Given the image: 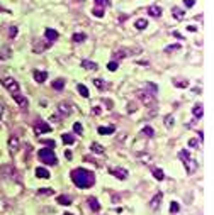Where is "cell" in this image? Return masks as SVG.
Wrapping results in <instances>:
<instances>
[{"instance_id":"cell-1","label":"cell","mask_w":214,"mask_h":215,"mask_svg":"<svg viewBox=\"0 0 214 215\" xmlns=\"http://www.w3.org/2000/svg\"><path fill=\"white\" fill-rule=\"evenodd\" d=\"M72 180L78 188H90L95 183V175L94 171L85 168H77L72 171Z\"/></svg>"},{"instance_id":"cell-2","label":"cell","mask_w":214,"mask_h":215,"mask_svg":"<svg viewBox=\"0 0 214 215\" xmlns=\"http://www.w3.org/2000/svg\"><path fill=\"white\" fill-rule=\"evenodd\" d=\"M179 158L182 159V163H184L187 173H189V175H192V173L196 171V163H194V159L190 158V152H189L187 149H182L179 152Z\"/></svg>"},{"instance_id":"cell-3","label":"cell","mask_w":214,"mask_h":215,"mask_svg":"<svg viewBox=\"0 0 214 215\" xmlns=\"http://www.w3.org/2000/svg\"><path fill=\"white\" fill-rule=\"evenodd\" d=\"M39 159L43 161V163L49 164V166H55L56 163H58V159H56V154L53 152V149H41L39 151Z\"/></svg>"},{"instance_id":"cell-4","label":"cell","mask_w":214,"mask_h":215,"mask_svg":"<svg viewBox=\"0 0 214 215\" xmlns=\"http://www.w3.org/2000/svg\"><path fill=\"white\" fill-rule=\"evenodd\" d=\"M0 83L5 86V90L10 91L12 95L19 93V82H15L12 76H5V78H2V80H0Z\"/></svg>"},{"instance_id":"cell-5","label":"cell","mask_w":214,"mask_h":215,"mask_svg":"<svg viewBox=\"0 0 214 215\" xmlns=\"http://www.w3.org/2000/svg\"><path fill=\"white\" fill-rule=\"evenodd\" d=\"M34 132L38 134V136H41V134H46V132H51V125L46 124V122L43 120H38L34 124Z\"/></svg>"},{"instance_id":"cell-6","label":"cell","mask_w":214,"mask_h":215,"mask_svg":"<svg viewBox=\"0 0 214 215\" xmlns=\"http://www.w3.org/2000/svg\"><path fill=\"white\" fill-rule=\"evenodd\" d=\"M58 115L60 117H68L72 114V107H70L68 103H58Z\"/></svg>"},{"instance_id":"cell-7","label":"cell","mask_w":214,"mask_h":215,"mask_svg":"<svg viewBox=\"0 0 214 215\" xmlns=\"http://www.w3.org/2000/svg\"><path fill=\"white\" fill-rule=\"evenodd\" d=\"M139 100H141L145 105H151V103H153V100H155V95L148 93L146 90H141V91H139Z\"/></svg>"},{"instance_id":"cell-8","label":"cell","mask_w":214,"mask_h":215,"mask_svg":"<svg viewBox=\"0 0 214 215\" xmlns=\"http://www.w3.org/2000/svg\"><path fill=\"white\" fill-rule=\"evenodd\" d=\"M44 37H46V41L53 43V41H56V39L60 37V34H58V30L51 29V27H46V30H44Z\"/></svg>"},{"instance_id":"cell-9","label":"cell","mask_w":214,"mask_h":215,"mask_svg":"<svg viewBox=\"0 0 214 215\" xmlns=\"http://www.w3.org/2000/svg\"><path fill=\"white\" fill-rule=\"evenodd\" d=\"M32 75H34V80L38 83H44L48 80V71H41V69H34L32 71Z\"/></svg>"},{"instance_id":"cell-10","label":"cell","mask_w":214,"mask_h":215,"mask_svg":"<svg viewBox=\"0 0 214 215\" xmlns=\"http://www.w3.org/2000/svg\"><path fill=\"white\" fill-rule=\"evenodd\" d=\"M9 149H10L12 154L17 152V149H19V137L17 136H10L9 137Z\"/></svg>"},{"instance_id":"cell-11","label":"cell","mask_w":214,"mask_h":215,"mask_svg":"<svg viewBox=\"0 0 214 215\" xmlns=\"http://www.w3.org/2000/svg\"><path fill=\"white\" fill-rule=\"evenodd\" d=\"M111 173L114 175L116 178H119V180H126L128 178V169H124V168H114V169H111Z\"/></svg>"},{"instance_id":"cell-12","label":"cell","mask_w":214,"mask_h":215,"mask_svg":"<svg viewBox=\"0 0 214 215\" xmlns=\"http://www.w3.org/2000/svg\"><path fill=\"white\" fill-rule=\"evenodd\" d=\"M162 198H163L162 191H158V193L151 198V202H150V207H151V208H158V207H160V202H162Z\"/></svg>"},{"instance_id":"cell-13","label":"cell","mask_w":214,"mask_h":215,"mask_svg":"<svg viewBox=\"0 0 214 215\" xmlns=\"http://www.w3.org/2000/svg\"><path fill=\"white\" fill-rule=\"evenodd\" d=\"M192 115L196 117V119H201V117L204 115V108H202V103H197V105H194V108H192Z\"/></svg>"},{"instance_id":"cell-14","label":"cell","mask_w":214,"mask_h":215,"mask_svg":"<svg viewBox=\"0 0 214 215\" xmlns=\"http://www.w3.org/2000/svg\"><path fill=\"white\" fill-rule=\"evenodd\" d=\"M87 203H89V207H90V208H92L94 212H99V210H100V203H99V200H97V198L90 197L89 200H87Z\"/></svg>"},{"instance_id":"cell-15","label":"cell","mask_w":214,"mask_h":215,"mask_svg":"<svg viewBox=\"0 0 214 215\" xmlns=\"http://www.w3.org/2000/svg\"><path fill=\"white\" fill-rule=\"evenodd\" d=\"M14 100H15V102L19 103V105H21L22 108H27V100L24 98V95H21V91H19V93H15L14 95Z\"/></svg>"},{"instance_id":"cell-16","label":"cell","mask_w":214,"mask_h":215,"mask_svg":"<svg viewBox=\"0 0 214 215\" xmlns=\"http://www.w3.org/2000/svg\"><path fill=\"white\" fill-rule=\"evenodd\" d=\"M36 176L38 178H49L51 175H49V171H48L46 168H43V166H39V168H36Z\"/></svg>"},{"instance_id":"cell-17","label":"cell","mask_w":214,"mask_h":215,"mask_svg":"<svg viewBox=\"0 0 214 215\" xmlns=\"http://www.w3.org/2000/svg\"><path fill=\"white\" fill-rule=\"evenodd\" d=\"M148 14H150L151 17H160V15H162V7H158V5H151L150 9H148Z\"/></svg>"},{"instance_id":"cell-18","label":"cell","mask_w":214,"mask_h":215,"mask_svg":"<svg viewBox=\"0 0 214 215\" xmlns=\"http://www.w3.org/2000/svg\"><path fill=\"white\" fill-rule=\"evenodd\" d=\"M82 68H85V69H92V71H94V69H97V68H99V65H97V63H94V61L83 59V61H82Z\"/></svg>"},{"instance_id":"cell-19","label":"cell","mask_w":214,"mask_h":215,"mask_svg":"<svg viewBox=\"0 0 214 215\" xmlns=\"http://www.w3.org/2000/svg\"><path fill=\"white\" fill-rule=\"evenodd\" d=\"M172 14H173V17H175L177 21H182V19L185 17V12L180 9V7H173V9H172Z\"/></svg>"},{"instance_id":"cell-20","label":"cell","mask_w":214,"mask_h":215,"mask_svg":"<svg viewBox=\"0 0 214 215\" xmlns=\"http://www.w3.org/2000/svg\"><path fill=\"white\" fill-rule=\"evenodd\" d=\"M56 202L60 203V205H65V207L72 205V200H70V197H66V195H60V197L56 198Z\"/></svg>"},{"instance_id":"cell-21","label":"cell","mask_w":214,"mask_h":215,"mask_svg":"<svg viewBox=\"0 0 214 215\" xmlns=\"http://www.w3.org/2000/svg\"><path fill=\"white\" fill-rule=\"evenodd\" d=\"M77 90H78V93H80L82 97H85V98H89V97H90V91H89V88H87L85 85H82V83H80V85H77Z\"/></svg>"},{"instance_id":"cell-22","label":"cell","mask_w":214,"mask_h":215,"mask_svg":"<svg viewBox=\"0 0 214 215\" xmlns=\"http://www.w3.org/2000/svg\"><path fill=\"white\" fill-rule=\"evenodd\" d=\"M151 173H153V176L156 178L158 181H163V180H165V173H163L160 168H153V169H151Z\"/></svg>"},{"instance_id":"cell-23","label":"cell","mask_w":214,"mask_h":215,"mask_svg":"<svg viewBox=\"0 0 214 215\" xmlns=\"http://www.w3.org/2000/svg\"><path fill=\"white\" fill-rule=\"evenodd\" d=\"M85 39H87V36L83 34V32H75V34L72 36V41H73V43H83Z\"/></svg>"},{"instance_id":"cell-24","label":"cell","mask_w":214,"mask_h":215,"mask_svg":"<svg viewBox=\"0 0 214 215\" xmlns=\"http://www.w3.org/2000/svg\"><path fill=\"white\" fill-rule=\"evenodd\" d=\"M90 149H92V152H94V154H102V152H104V146H100L99 142H92Z\"/></svg>"},{"instance_id":"cell-25","label":"cell","mask_w":214,"mask_h":215,"mask_svg":"<svg viewBox=\"0 0 214 215\" xmlns=\"http://www.w3.org/2000/svg\"><path fill=\"white\" fill-rule=\"evenodd\" d=\"M48 46H49V44H41V41H36L34 46H32V51H34V53H41V51H44Z\"/></svg>"},{"instance_id":"cell-26","label":"cell","mask_w":214,"mask_h":215,"mask_svg":"<svg viewBox=\"0 0 214 215\" xmlns=\"http://www.w3.org/2000/svg\"><path fill=\"white\" fill-rule=\"evenodd\" d=\"M145 90L148 91V93L155 95V93H156V91H158V86L155 85V83H150V82H148V83H146V85H145Z\"/></svg>"},{"instance_id":"cell-27","label":"cell","mask_w":214,"mask_h":215,"mask_svg":"<svg viewBox=\"0 0 214 215\" xmlns=\"http://www.w3.org/2000/svg\"><path fill=\"white\" fill-rule=\"evenodd\" d=\"M61 139H63L65 144H73V142H75V136H73V134H70V132L63 134V136H61Z\"/></svg>"},{"instance_id":"cell-28","label":"cell","mask_w":214,"mask_h":215,"mask_svg":"<svg viewBox=\"0 0 214 215\" xmlns=\"http://www.w3.org/2000/svg\"><path fill=\"white\" fill-rule=\"evenodd\" d=\"M10 58V47H0V59H9Z\"/></svg>"},{"instance_id":"cell-29","label":"cell","mask_w":214,"mask_h":215,"mask_svg":"<svg viewBox=\"0 0 214 215\" xmlns=\"http://www.w3.org/2000/svg\"><path fill=\"white\" fill-rule=\"evenodd\" d=\"M114 132V125H109V127H99V134L100 136H107V134Z\"/></svg>"},{"instance_id":"cell-30","label":"cell","mask_w":214,"mask_h":215,"mask_svg":"<svg viewBox=\"0 0 214 215\" xmlns=\"http://www.w3.org/2000/svg\"><path fill=\"white\" fill-rule=\"evenodd\" d=\"M134 26H136L138 30H143V29H146V26H148V21H146V19H138Z\"/></svg>"},{"instance_id":"cell-31","label":"cell","mask_w":214,"mask_h":215,"mask_svg":"<svg viewBox=\"0 0 214 215\" xmlns=\"http://www.w3.org/2000/svg\"><path fill=\"white\" fill-rule=\"evenodd\" d=\"M179 49H182V44L177 43V44H172V46L165 47V53H173V51H179Z\"/></svg>"},{"instance_id":"cell-32","label":"cell","mask_w":214,"mask_h":215,"mask_svg":"<svg viewBox=\"0 0 214 215\" xmlns=\"http://www.w3.org/2000/svg\"><path fill=\"white\" fill-rule=\"evenodd\" d=\"M53 88H55V90H63V88H65V82H63V80H60V78L55 80V82H53Z\"/></svg>"},{"instance_id":"cell-33","label":"cell","mask_w":214,"mask_h":215,"mask_svg":"<svg viewBox=\"0 0 214 215\" xmlns=\"http://www.w3.org/2000/svg\"><path fill=\"white\" fill-rule=\"evenodd\" d=\"M141 136H146V137H153V136H155V130L151 129V127H145V129H141Z\"/></svg>"},{"instance_id":"cell-34","label":"cell","mask_w":214,"mask_h":215,"mask_svg":"<svg viewBox=\"0 0 214 215\" xmlns=\"http://www.w3.org/2000/svg\"><path fill=\"white\" fill-rule=\"evenodd\" d=\"M173 85H175L177 88H187L189 82H185V80H175V82H173Z\"/></svg>"},{"instance_id":"cell-35","label":"cell","mask_w":214,"mask_h":215,"mask_svg":"<svg viewBox=\"0 0 214 215\" xmlns=\"http://www.w3.org/2000/svg\"><path fill=\"white\" fill-rule=\"evenodd\" d=\"M73 132L77 134V136H80V134L83 132V127H82L80 122H75V124H73Z\"/></svg>"},{"instance_id":"cell-36","label":"cell","mask_w":214,"mask_h":215,"mask_svg":"<svg viewBox=\"0 0 214 215\" xmlns=\"http://www.w3.org/2000/svg\"><path fill=\"white\" fill-rule=\"evenodd\" d=\"M92 14H94L95 17H104V9L102 7H95V9L92 10Z\"/></svg>"},{"instance_id":"cell-37","label":"cell","mask_w":214,"mask_h":215,"mask_svg":"<svg viewBox=\"0 0 214 215\" xmlns=\"http://www.w3.org/2000/svg\"><path fill=\"white\" fill-rule=\"evenodd\" d=\"M55 191H53V188H39V195H53Z\"/></svg>"},{"instance_id":"cell-38","label":"cell","mask_w":214,"mask_h":215,"mask_svg":"<svg viewBox=\"0 0 214 215\" xmlns=\"http://www.w3.org/2000/svg\"><path fill=\"white\" fill-rule=\"evenodd\" d=\"M94 85L97 86L99 90H102V88H104V80H102V78H95V80H94Z\"/></svg>"},{"instance_id":"cell-39","label":"cell","mask_w":214,"mask_h":215,"mask_svg":"<svg viewBox=\"0 0 214 215\" xmlns=\"http://www.w3.org/2000/svg\"><path fill=\"white\" fill-rule=\"evenodd\" d=\"M180 210V205L177 202H172V205H170V212L172 213H177V212Z\"/></svg>"},{"instance_id":"cell-40","label":"cell","mask_w":214,"mask_h":215,"mask_svg":"<svg viewBox=\"0 0 214 215\" xmlns=\"http://www.w3.org/2000/svg\"><path fill=\"white\" fill-rule=\"evenodd\" d=\"M114 58H116V61H117V59H122V58H126V51H124V49L117 51L116 54H114Z\"/></svg>"},{"instance_id":"cell-41","label":"cell","mask_w":214,"mask_h":215,"mask_svg":"<svg viewBox=\"0 0 214 215\" xmlns=\"http://www.w3.org/2000/svg\"><path fill=\"white\" fill-rule=\"evenodd\" d=\"M165 125H167L168 129L173 125V117H172V115H167V117H165Z\"/></svg>"},{"instance_id":"cell-42","label":"cell","mask_w":214,"mask_h":215,"mask_svg":"<svg viewBox=\"0 0 214 215\" xmlns=\"http://www.w3.org/2000/svg\"><path fill=\"white\" fill-rule=\"evenodd\" d=\"M107 68L111 69V71H116L117 69V61H111V63L107 65Z\"/></svg>"},{"instance_id":"cell-43","label":"cell","mask_w":214,"mask_h":215,"mask_svg":"<svg viewBox=\"0 0 214 215\" xmlns=\"http://www.w3.org/2000/svg\"><path fill=\"white\" fill-rule=\"evenodd\" d=\"M95 4H97V7H99V5L104 7V5H109L111 2H109V0H95Z\"/></svg>"},{"instance_id":"cell-44","label":"cell","mask_w":214,"mask_h":215,"mask_svg":"<svg viewBox=\"0 0 214 215\" xmlns=\"http://www.w3.org/2000/svg\"><path fill=\"white\" fill-rule=\"evenodd\" d=\"M189 146H190V147H197V146H199V141H197V139H190V141H189Z\"/></svg>"},{"instance_id":"cell-45","label":"cell","mask_w":214,"mask_h":215,"mask_svg":"<svg viewBox=\"0 0 214 215\" xmlns=\"http://www.w3.org/2000/svg\"><path fill=\"white\" fill-rule=\"evenodd\" d=\"M184 4H185V7H194V5H196V0H184Z\"/></svg>"},{"instance_id":"cell-46","label":"cell","mask_w":214,"mask_h":215,"mask_svg":"<svg viewBox=\"0 0 214 215\" xmlns=\"http://www.w3.org/2000/svg\"><path fill=\"white\" fill-rule=\"evenodd\" d=\"M92 112H94L95 115H99V114L102 112V108H100V107H97V105H95V107H94V110H92Z\"/></svg>"},{"instance_id":"cell-47","label":"cell","mask_w":214,"mask_h":215,"mask_svg":"<svg viewBox=\"0 0 214 215\" xmlns=\"http://www.w3.org/2000/svg\"><path fill=\"white\" fill-rule=\"evenodd\" d=\"M4 114H5V107H4V105H0V117L4 115Z\"/></svg>"},{"instance_id":"cell-48","label":"cell","mask_w":214,"mask_h":215,"mask_svg":"<svg viewBox=\"0 0 214 215\" xmlns=\"http://www.w3.org/2000/svg\"><path fill=\"white\" fill-rule=\"evenodd\" d=\"M187 29L190 30V32H194V30H197V27L196 26H187Z\"/></svg>"},{"instance_id":"cell-49","label":"cell","mask_w":214,"mask_h":215,"mask_svg":"<svg viewBox=\"0 0 214 215\" xmlns=\"http://www.w3.org/2000/svg\"><path fill=\"white\" fill-rule=\"evenodd\" d=\"M173 36H175V37H179V39H182V41H184V37H182V34H180V32H173Z\"/></svg>"},{"instance_id":"cell-50","label":"cell","mask_w":214,"mask_h":215,"mask_svg":"<svg viewBox=\"0 0 214 215\" xmlns=\"http://www.w3.org/2000/svg\"><path fill=\"white\" fill-rule=\"evenodd\" d=\"M15 32H17V29H15V27H12V29H10V36H15Z\"/></svg>"},{"instance_id":"cell-51","label":"cell","mask_w":214,"mask_h":215,"mask_svg":"<svg viewBox=\"0 0 214 215\" xmlns=\"http://www.w3.org/2000/svg\"><path fill=\"white\" fill-rule=\"evenodd\" d=\"M63 215H73V213H70V212H66V213H63Z\"/></svg>"}]
</instances>
